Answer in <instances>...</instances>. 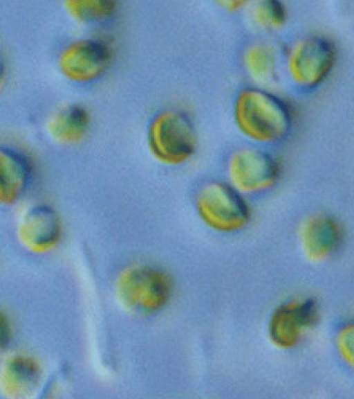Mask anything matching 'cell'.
Returning a JSON list of instances; mask_svg holds the SVG:
<instances>
[{"label": "cell", "instance_id": "obj_1", "mask_svg": "<svg viewBox=\"0 0 354 399\" xmlns=\"http://www.w3.org/2000/svg\"><path fill=\"white\" fill-rule=\"evenodd\" d=\"M234 118L239 131L257 142L279 141L288 134L292 118L286 103L261 89L244 88L236 96Z\"/></svg>", "mask_w": 354, "mask_h": 399}, {"label": "cell", "instance_id": "obj_2", "mask_svg": "<svg viewBox=\"0 0 354 399\" xmlns=\"http://www.w3.org/2000/svg\"><path fill=\"white\" fill-rule=\"evenodd\" d=\"M196 212L202 222L220 233H233L245 228L251 210L243 195L230 183L212 181L203 185L195 197Z\"/></svg>", "mask_w": 354, "mask_h": 399}, {"label": "cell", "instance_id": "obj_3", "mask_svg": "<svg viewBox=\"0 0 354 399\" xmlns=\"http://www.w3.org/2000/svg\"><path fill=\"white\" fill-rule=\"evenodd\" d=\"M147 143L153 157L167 165L189 160L196 148V134L189 116L177 109L157 114L147 130Z\"/></svg>", "mask_w": 354, "mask_h": 399}, {"label": "cell", "instance_id": "obj_4", "mask_svg": "<svg viewBox=\"0 0 354 399\" xmlns=\"http://www.w3.org/2000/svg\"><path fill=\"white\" fill-rule=\"evenodd\" d=\"M336 59V48L330 40L322 36H308L297 41L290 51L288 73L299 87L313 88L328 76Z\"/></svg>", "mask_w": 354, "mask_h": 399}, {"label": "cell", "instance_id": "obj_5", "mask_svg": "<svg viewBox=\"0 0 354 399\" xmlns=\"http://www.w3.org/2000/svg\"><path fill=\"white\" fill-rule=\"evenodd\" d=\"M227 170L230 184L242 195L271 188L281 175L275 158L265 151L250 148L234 151L228 159Z\"/></svg>", "mask_w": 354, "mask_h": 399}, {"label": "cell", "instance_id": "obj_6", "mask_svg": "<svg viewBox=\"0 0 354 399\" xmlns=\"http://www.w3.org/2000/svg\"><path fill=\"white\" fill-rule=\"evenodd\" d=\"M119 287L124 303L134 310L153 312L169 297L171 281L163 270L151 266L126 269L120 278Z\"/></svg>", "mask_w": 354, "mask_h": 399}, {"label": "cell", "instance_id": "obj_7", "mask_svg": "<svg viewBox=\"0 0 354 399\" xmlns=\"http://www.w3.org/2000/svg\"><path fill=\"white\" fill-rule=\"evenodd\" d=\"M112 60V50L104 41L79 39L67 45L59 53L58 66L68 78L88 82L102 76Z\"/></svg>", "mask_w": 354, "mask_h": 399}, {"label": "cell", "instance_id": "obj_8", "mask_svg": "<svg viewBox=\"0 0 354 399\" xmlns=\"http://www.w3.org/2000/svg\"><path fill=\"white\" fill-rule=\"evenodd\" d=\"M298 233L305 254L315 261L325 260L333 255L343 238L340 222L324 213H314L304 219Z\"/></svg>", "mask_w": 354, "mask_h": 399}, {"label": "cell", "instance_id": "obj_9", "mask_svg": "<svg viewBox=\"0 0 354 399\" xmlns=\"http://www.w3.org/2000/svg\"><path fill=\"white\" fill-rule=\"evenodd\" d=\"M18 235L21 243L34 252H45L59 242L62 223L57 213L51 206L37 204L29 208L22 215Z\"/></svg>", "mask_w": 354, "mask_h": 399}, {"label": "cell", "instance_id": "obj_10", "mask_svg": "<svg viewBox=\"0 0 354 399\" xmlns=\"http://www.w3.org/2000/svg\"><path fill=\"white\" fill-rule=\"evenodd\" d=\"M32 166L21 152L0 145V204H13L24 194L32 178Z\"/></svg>", "mask_w": 354, "mask_h": 399}, {"label": "cell", "instance_id": "obj_11", "mask_svg": "<svg viewBox=\"0 0 354 399\" xmlns=\"http://www.w3.org/2000/svg\"><path fill=\"white\" fill-rule=\"evenodd\" d=\"M40 369L32 359L16 355L6 361L0 372V387L12 398L33 393L40 381Z\"/></svg>", "mask_w": 354, "mask_h": 399}, {"label": "cell", "instance_id": "obj_12", "mask_svg": "<svg viewBox=\"0 0 354 399\" xmlns=\"http://www.w3.org/2000/svg\"><path fill=\"white\" fill-rule=\"evenodd\" d=\"M315 315L316 308L313 301H308L300 305L292 304L283 306L272 318V337L279 344H292L297 339L301 327L312 323Z\"/></svg>", "mask_w": 354, "mask_h": 399}, {"label": "cell", "instance_id": "obj_13", "mask_svg": "<svg viewBox=\"0 0 354 399\" xmlns=\"http://www.w3.org/2000/svg\"><path fill=\"white\" fill-rule=\"evenodd\" d=\"M90 116L80 105H69L50 117L47 130L50 137L62 144H73L82 140L88 132Z\"/></svg>", "mask_w": 354, "mask_h": 399}, {"label": "cell", "instance_id": "obj_14", "mask_svg": "<svg viewBox=\"0 0 354 399\" xmlns=\"http://www.w3.org/2000/svg\"><path fill=\"white\" fill-rule=\"evenodd\" d=\"M243 62L249 75L259 82H268L274 77L276 54L268 45L255 44L249 46L244 53Z\"/></svg>", "mask_w": 354, "mask_h": 399}, {"label": "cell", "instance_id": "obj_15", "mask_svg": "<svg viewBox=\"0 0 354 399\" xmlns=\"http://www.w3.org/2000/svg\"><path fill=\"white\" fill-rule=\"evenodd\" d=\"M65 7L79 21L95 23L111 17L116 11L117 3L113 0H68Z\"/></svg>", "mask_w": 354, "mask_h": 399}, {"label": "cell", "instance_id": "obj_16", "mask_svg": "<svg viewBox=\"0 0 354 399\" xmlns=\"http://www.w3.org/2000/svg\"><path fill=\"white\" fill-rule=\"evenodd\" d=\"M254 21L261 28L276 29L286 20V10L283 3L277 0L258 1L252 8Z\"/></svg>", "mask_w": 354, "mask_h": 399}, {"label": "cell", "instance_id": "obj_17", "mask_svg": "<svg viewBox=\"0 0 354 399\" xmlns=\"http://www.w3.org/2000/svg\"><path fill=\"white\" fill-rule=\"evenodd\" d=\"M10 339V325L6 315L0 311V351L6 348Z\"/></svg>", "mask_w": 354, "mask_h": 399}, {"label": "cell", "instance_id": "obj_18", "mask_svg": "<svg viewBox=\"0 0 354 399\" xmlns=\"http://www.w3.org/2000/svg\"><path fill=\"white\" fill-rule=\"evenodd\" d=\"M220 3L226 9L230 10H235L237 9L239 10L240 8H241L245 3V1L231 0V1H220Z\"/></svg>", "mask_w": 354, "mask_h": 399}, {"label": "cell", "instance_id": "obj_19", "mask_svg": "<svg viewBox=\"0 0 354 399\" xmlns=\"http://www.w3.org/2000/svg\"><path fill=\"white\" fill-rule=\"evenodd\" d=\"M5 75L6 72H5L4 63L1 57L0 56V89L3 85L5 80Z\"/></svg>", "mask_w": 354, "mask_h": 399}]
</instances>
